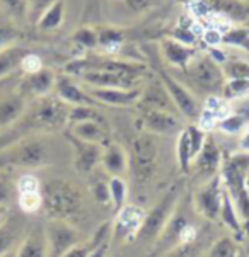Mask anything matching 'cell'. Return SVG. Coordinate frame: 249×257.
Segmentation results:
<instances>
[{
    "mask_svg": "<svg viewBox=\"0 0 249 257\" xmlns=\"http://www.w3.org/2000/svg\"><path fill=\"white\" fill-rule=\"evenodd\" d=\"M249 174V154L227 155L220 169V177L230 199L237 208L241 220L246 228H249V194L246 189V177Z\"/></svg>",
    "mask_w": 249,
    "mask_h": 257,
    "instance_id": "obj_1",
    "label": "cell"
},
{
    "mask_svg": "<svg viewBox=\"0 0 249 257\" xmlns=\"http://www.w3.org/2000/svg\"><path fill=\"white\" fill-rule=\"evenodd\" d=\"M43 210L50 218L70 221L82 211V193L65 179H51L43 184Z\"/></svg>",
    "mask_w": 249,
    "mask_h": 257,
    "instance_id": "obj_2",
    "label": "cell"
},
{
    "mask_svg": "<svg viewBox=\"0 0 249 257\" xmlns=\"http://www.w3.org/2000/svg\"><path fill=\"white\" fill-rule=\"evenodd\" d=\"M179 201H181V186L173 184L160 196L159 201L152 206V210L145 213V218H143L140 230H138L137 240L147 243V245H154L159 235L165 228V225L169 223V220L176 213Z\"/></svg>",
    "mask_w": 249,
    "mask_h": 257,
    "instance_id": "obj_3",
    "label": "cell"
},
{
    "mask_svg": "<svg viewBox=\"0 0 249 257\" xmlns=\"http://www.w3.org/2000/svg\"><path fill=\"white\" fill-rule=\"evenodd\" d=\"M48 160L46 143L39 138H21L0 150V171L7 169H39Z\"/></svg>",
    "mask_w": 249,
    "mask_h": 257,
    "instance_id": "obj_4",
    "label": "cell"
},
{
    "mask_svg": "<svg viewBox=\"0 0 249 257\" xmlns=\"http://www.w3.org/2000/svg\"><path fill=\"white\" fill-rule=\"evenodd\" d=\"M157 159H159V143L155 140V135L142 133L132 142L130 147L128 172L133 176L137 182H148L154 177L157 171Z\"/></svg>",
    "mask_w": 249,
    "mask_h": 257,
    "instance_id": "obj_5",
    "label": "cell"
},
{
    "mask_svg": "<svg viewBox=\"0 0 249 257\" xmlns=\"http://www.w3.org/2000/svg\"><path fill=\"white\" fill-rule=\"evenodd\" d=\"M183 72H185L186 80L191 82L196 92L207 94L208 97L220 95L225 77L222 73L220 65L208 55H198Z\"/></svg>",
    "mask_w": 249,
    "mask_h": 257,
    "instance_id": "obj_6",
    "label": "cell"
},
{
    "mask_svg": "<svg viewBox=\"0 0 249 257\" xmlns=\"http://www.w3.org/2000/svg\"><path fill=\"white\" fill-rule=\"evenodd\" d=\"M84 70H108L142 78L147 73V65L132 62V60L115 58L113 55H86L67 65V72L70 75H78Z\"/></svg>",
    "mask_w": 249,
    "mask_h": 257,
    "instance_id": "obj_7",
    "label": "cell"
},
{
    "mask_svg": "<svg viewBox=\"0 0 249 257\" xmlns=\"http://www.w3.org/2000/svg\"><path fill=\"white\" fill-rule=\"evenodd\" d=\"M191 14L196 19L218 16L232 24H246L249 21V4L242 0H193Z\"/></svg>",
    "mask_w": 249,
    "mask_h": 257,
    "instance_id": "obj_8",
    "label": "cell"
},
{
    "mask_svg": "<svg viewBox=\"0 0 249 257\" xmlns=\"http://www.w3.org/2000/svg\"><path fill=\"white\" fill-rule=\"evenodd\" d=\"M224 182H222L220 172L217 176L210 177L203 182L202 186L196 189L193 196V204L195 210L203 216V218L217 221L218 215H220L222 208V199H224Z\"/></svg>",
    "mask_w": 249,
    "mask_h": 257,
    "instance_id": "obj_9",
    "label": "cell"
},
{
    "mask_svg": "<svg viewBox=\"0 0 249 257\" xmlns=\"http://www.w3.org/2000/svg\"><path fill=\"white\" fill-rule=\"evenodd\" d=\"M155 72H157V77L162 80L164 87L168 89L174 106L178 107L179 114L185 116L186 119H190V121L198 119V114H200V111H202V107H200V104L196 101L193 92H191L185 84H181L176 77L171 75L168 70H164L162 67H157Z\"/></svg>",
    "mask_w": 249,
    "mask_h": 257,
    "instance_id": "obj_10",
    "label": "cell"
},
{
    "mask_svg": "<svg viewBox=\"0 0 249 257\" xmlns=\"http://www.w3.org/2000/svg\"><path fill=\"white\" fill-rule=\"evenodd\" d=\"M46 242H48V257H62L72 247L80 243V233L70 221L50 218L45 226Z\"/></svg>",
    "mask_w": 249,
    "mask_h": 257,
    "instance_id": "obj_11",
    "label": "cell"
},
{
    "mask_svg": "<svg viewBox=\"0 0 249 257\" xmlns=\"http://www.w3.org/2000/svg\"><path fill=\"white\" fill-rule=\"evenodd\" d=\"M145 218V211L135 204H125L121 210L116 211V218L113 221V235L111 238L120 242H133L137 240L138 230Z\"/></svg>",
    "mask_w": 249,
    "mask_h": 257,
    "instance_id": "obj_12",
    "label": "cell"
},
{
    "mask_svg": "<svg viewBox=\"0 0 249 257\" xmlns=\"http://www.w3.org/2000/svg\"><path fill=\"white\" fill-rule=\"evenodd\" d=\"M224 164V154L222 148L218 147L215 138L212 135H207L202 150L198 152V155L195 157L193 165H191V172H195L196 176H202L205 179L217 176Z\"/></svg>",
    "mask_w": 249,
    "mask_h": 257,
    "instance_id": "obj_13",
    "label": "cell"
},
{
    "mask_svg": "<svg viewBox=\"0 0 249 257\" xmlns=\"http://www.w3.org/2000/svg\"><path fill=\"white\" fill-rule=\"evenodd\" d=\"M67 140L73 148V167L78 174H91L98 165H101L104 147L80 140V138L73 137L70 132L67 133Z\"/></svg>",
    "mask_w": 249,
    "mask_h": 257,
    "instance_id": "obj_14",
    "label": "cell"
},
{
    "mask_svg": "<svg viewBox=\"0 0 249 257\" xmlns=\"http://www.w3.org/2000/svg\"><path fill=\"white\" fill-rule=\"evenodd\" d=\"M137 106L140 111L154 109V111H168V112H174V114H179L178 107L174 106L171 95H169L168 89L164 87L162 80H160L159 77L152 78V80L143 87Z\"/></svg>",
    "mask_w": 249,
    "mask_h": 257,
    "instance_id": "obj_15",
    "label": "cell"
},
{
    "mask_svg": "<svg viewBox=\"0 0 249 257\" xmlns=\"http://www.w3.org/2000/svg\"><path fill=\"white\" fill-rule=\"evenodd\" d=\"M84 89L98 104H106V106H115V107L135 106L138 102V97H140L142 92L140 87H135V89H116V87L101 89V87L84 85Z\"/></svg>",
    "mask_w": 249,
    "mask_h": 257,
    "instance_id": "obj_16",
    "label": "cell"
},
{
    "mask_svg": "<svg viewBox=\"0 0 249 257\" xmlns=\"http://www.w3.org/2000/svg\"><path fill=\"white\" fill-rule=\"evenodd\" d=\"M78 78L87 87H101V89H135L137 82H142V78L125 75V73L108 72V70H84L78 73Z\"/></svg>",
    "mask_w": 249,
    "mask_h": 257,
    "instance_id": "obj_17",
    "label": "cell"
},
{
    "mask_svg": "<svg viewBox=\"0 0 249 257\" xmlns=\"http://www.w3.org/2000/svg\"><path fill=\"white\" fill-rule=\"evenodd\" d=\"M159 55L162 56V60L168 65L185 70L188 65L198 56V50L195 46L183 45V43L176 41V39L165 36L159 41Z\"/></svg>",
    "mask_w": 249,
    "mask_h": 257,
    "instance_id": "obj_18",
    "label": "cell"
},
{
    "mask_svg": "<svg viewBox=\"0 0 249 257\" xmlns=\"http://www.w3.org/2000/svg\"><path fill=\"white\" fill-rule=\"evenodd\" d=\"M53 92L56 94V97L62 99L68 106H98V102L86 92L84 85L77 84L67 73L56 75Z\"/></svg>",
    "mask_w": 249,
    "mask_h": 257,
    "instance_id": "obj_19",
    "label": "cell"
},
{
    "mask_svg": "<svg viewBox=\"0 0 249 257\" xmlns=\"http://www.w3.org/2000/svg\"><path fill=\"white\" fill-rule=\"evenodd\" d=\"M55 80H56V73L51 68L43 67L41 70L34 72V73H26L24 78L21 80L19 90L21 94L26 97H41V95H48L53 92L55 89Z\"/></svg>",
    "mask_w": 249,
    "mask_h": 257,
    "instance_id": "obj_20",
    "label": "cell"
},
{
    "mask_svg": "<svg viewBox=\"0 0 249 257\" xmlns=\"http://www.w3.org/2000/svg\"><path fill=\"white\" fill-rule=\"evenodd\" d=\"M140 123L143 132L150 133V135H171L174 132H178L179 128V114L168 111H154V109H142L140 111Z\"/></svg>",
    "mask_w": 249,
    "mask_h": 257,
    "instance_id": "obj_21",
    "label": "cell"
},
{
    "mask_svg": "<svg viewBox=\"0 0 249 257\" xmlns=\"http://www.w3.org/2000/svg\"><path fill=\"white\" fill-rule=\"evenodd\" d=\"M29 104V99L16 90V92L0 97V130H9L14 126L19 117L24 114L26 107Z\"/></svg>",
    "mask_w": 249,
    "mask_h": 257,
    "instance_id": "obj_22",
    "label": "cell"
},
{
    "mask_svg": "<svg viewBox=\"0 0 249 257\" xmlns=\"http://www.w3.org/2000/svg\"><path fill=\"white\" fill-rule=\"evenodd\" d=\"M16 257H48V242L43 226H34L21 238Z\"/></svg>",
    "mask_w": 249,
    "mask_h": 257,
    "instance_id": "obj_23",
    "label": "cell"
},
{
    "mask_svg": "<svg viewBox=\"0 0 249 257\" xmlns=\"http://www.w3.org/2000/svg\"><path fill=\"white\" fill-rule=\"evenodd\" d=\"M101 165L109 176L125 177V174L128 172V169H130L128 154H126V150L123 147L116 145V143H108V145L103 148Z\"/></svg>",
    "mask_w": 249,
    "mask_h": 257,
    "instance_id": "obj_24",
    "label": "cell"
},
{
    "mask_svg": "<svg viewBox=\"0 0 249 257\" xmlns=\"http://www.w3.org/2000/svg\"><path fill=\"white\" fill-rule=\"evenodd\" d=\"M70 126V133L73 137L80 138L84 142L98 143L101 147H106L109 142L108 137V124L99 123V121H82V123H73Z\"/></svg>",
    "mask_w": 249,
    "mask_h": 257,
    "instance_id": "obj_25",
    "label": "cell"
},
{
    "mask_svg": "<svg viewBox=\"0 0 249 257\" xmlns=\"http://www.w3.org/2000/svg\"><path fill=\"white\" fill-rule=\"evenodd\" d=\"M218 220L232 232L235 238H242L244 232H246V226H244L241 215H239L237 208H235L234 201L230 199V196L227 194V191H224V199H222V208H220Z\"/></svg>",
    "mask_w": 249,
    "mask_h": 257,
    "instance_id": "obj_26",
    "label": "cell"
},
{
    "mask_svg": "<svg viewBox=\"0 0 249 257\" xmlns=\"http://www.w3.org/2000/svg\"><path fill=\"white\" fill-rule=\"evenodd\" d=\"M125 43V33L115 26L98 28V48L106 55H116Z\"/></svg>",
    "mask_w": 249,
    "mask_h": 257,
    "instance_id": "obj_27",
    "label": "cell"
},
{
    "mask_svg": "<svg viewBox=\"0 0 249 257\" xmlns=\"http://www.w3.org/2000/svg\"><path fill=\"white\" fill-rule=\"evenodd\" d=\"M195 160V154H193V147H191L190 142V135H188V130L183 128L179 130L178 138H176V162H178V169L183 176H188L191 172V165H193Z\"/></svg>",
    "mask_w": 249,
    "mask_h": 257,
    "instance_id": "obj_28",
    "label": "cell"
},
{
    "mask_svg": "<svg viewBox=\"0 0 249 257\" xmlns=\"http://www.w3.org/2000/svg\"><path fill=\"white\" fill-rule=\"evenodd\" d=\"M28 53L29 51L19 45H12L0 50V80L14 73L21 67V60Z\"/></svg>",
    "mask_w": 249,
    "mask_h": 257,
    "instance_id": "obj_29",
    "label": "cell"
},
{
    "mask_svg": "<svg viewBox=\"0 0 249 257\" xmlns=\"http://www.w3.org/2000/svg\"><path fill=\"white\" fill-rule=\"evenodd\" d=\"M63 21H65V0H56L53 6L39 17L36 26L41 29V31L51 33V31H56V29L62 28Z\"/></svg>",
    "mask_w": 249,
    "mask_h": 257,
    "instance_id": "obj_30",
    "label": "cell"
},
{
    "mask_svg": "<svg viewBox=\"0 0 249 257\" xmlns=\"http://www.w3.org/2000/svg\"><path fill=\"white\" fill-rule=\"evenodd\" d=\"M222 45L249 51V31H247L246 24L232 26L230 29H227V31L222 34L220 46Z\"/></svg>",
    "mask_w": 249,
    "mask_h": 257,
    "instance_id": "obj_31",
    "label": "cell"
},
{
    "mask_svg": "<svg viewBox=\"0 0 249 257\" xmlns=\"http://www.w3.org/2000/svg\"><path fill=\"white\" fill-rule=\"evenodd\" d=\"M247 124H249V119L246 114H241V112H229V114L218 121L215 130H218V132L224 135L232 137V135H241Z\"/></svg>",
    "mask_w": 249,
    "mask_h": 257,
    "instance_id": "obj_32",
    "label": "cell"
},
{
    "mask_svg": "<svg viewBox=\"0 0 249 257\" xmlns=\"http://www.w3.org/2000/svg\"><path fill=\"white\" fill-rule=\"evenodd\" d=\"M249 95V78H230L225 80L220 90V97L224 101H237Z\"/></svg>",
    "mask_w": 249,
    "mask_h": 257,
    "instance_id": "obj_33",
    "label": "cell"
},
{
    "mask_svg": "<svg viewBox=\"0 0 249 257\" xmlns=\"http://www.w3.org/2000/svg\"><path fill=\"white\" fill-rule=\"evenodd\" d=\"M108 187H109V199H111L115 211L121 210L126 204V198H128V184H126V181L123 177L109 176Z\"/></svg>",
    "mask_w": 249,
    "mask_h": 257,
    "instance_id": "obj_34",
    "label": "cell"
},
{
    "mask_svg": "<svg viewBox=\"0 0 249 257\" xmlns=\"http://www.w3.org/2000/svg\"><path fill=\"white\" fill-rule=\"evenodd\" d=\"M43 191V189H41ZM41 191H26V193H16L17 206L26 215H34V213L43 210V193Z\"/></svg>",
    "mask_w": 249,
    "mask_h": 257,
    "instance_id": "obj_35",
    "label": "cell"
},
{
    "mask_svg": "<svg viewBox=\"0 0 249 257\" xmlns=\"http://www.w3.org/2000/svg\"><path fill=\"white\" fill-rule=\"evenodd\" d=\"M239 245H237V240L229 235L225 237L218 238L212 243L210 250L207 252L205 257H237L239 255Z\"/></svg>",
    "mask_w": 249,
    "mask_h": 257,
    "instance_id": "obj_36",
    "label": "cell"
},
{
    "mask_svg": "<svg viewBox=\"0 0 249 257\" xmlns=\"http://www.w3.org/2000/svg\"><path fill=\"white\" fill-rule=\"evenodd\" d=\"M82 121H99L106 124V119L96 106H70L68 111V124L82 123Z\"/></svg>",
    "mask_w": 249,
    "mask_h": 257,
    "instance_id": "obj_37",
    "label": "cell"
},
{
    "mask_svg": "<svg viewBox=\"0 0 249 257\" xmlns=\"http://www.w3.org/2000/svg\"><path fill=\"white\" fill-rule=\"evenodd\" d=\"M21 228L9 223V220L0 226V255L7 254V252L14 250L21 242L19 237Z\"/></svg>",
    "mask_w": 249,
    "mask_h": 257,
    "instance_id": "obj_38",
    "label": "cell"
},
{
    "mask_svg": "<svg viewBox=\"0 0 249 257\" xmlns=\"http://www.w3.org/2000/svg\"><path fill=\"white\" fill-rule=\"evenodd\" d=\"M225 80L230 78H249V62L242 58H227L220 65Z\"/></svg>",
    "mask_w": 249,
    "mask_h": 257,
    "instance_id": "obj_39",
    "label": "cell"
},
{
    "mask_svg": "<svg viewBox=\"0 0 249 257\" xmlns=\"http://www.w3.org/2000/svg\"><path fill=\"white\" fill-rule=\"evenodd\" d=\"M195 21H191V23L188 24H183L179 23L178 26H174L171 29V33H169V38L176 39V41L183 43V45H190V46H195L196 41L200 39V34L198 31H195Z\"/></svg>",
    "mask_w": 249,
    "mask_h": 257,
    "instance_id": "obj_40",
    "label": "cell"
},
{
    "mask_svg": "<svg viewBox=\"0 0 249 257\" xmlns=\"http://www.w3.org/2000/svg\"><path fill=\"white\" fill-rule=\"evenodd\" d=\"M72 41L75 43L78 48H82V50L93 51L98 48V29L91 28V26L78 28L72 34Z\"/></svg>",
    "mask_w": 249,
    "mask_h": 257,
    "instance_id": "obj_41",
    "label": "cell"
},
{
    "mask_svg": "<svg viewBox=\"0 0 249 257\" xmlns=\"http://www.w3.org/2000/svg\"><path fill=\"white\" fill-rule=\"evenodd\" d=\"M14 23H26L28 21V0H0Z\"/></svg>",
    "mask_w": 249,
    "mask_h": 257,
    "instance_id": "obj_42",
    "label": "cell"
},
{
    "mask_svg": "<svg viewBox=\"0 0 249 257\" xmlns=\"http://www.w3.org/2000/svg\"><path fill=\"white\" fill-rule=\"evenodd\" d=\"M200 252H202V243L198 240H191L178 243L160 257H198Z\"/></svg>",
    "mask_w": 249,
    "mask_h": 257,
    "instance_id": "obj_43",
    "label": "cell"
},
{
    "mask_svg": "<svg viewBox=\"0 0 249 257\" xmlns=\"http://www.w3.org/2000/svg\"><path fill=\"white\" fill-rule=\"evenodd\" d=\"M23 38V33L16 24H0V50L16 45Z\"/></svg>",
    "mask_w": 249,
    "mask_h": 257,
    "instance_id": "obj_44",
    "label": "cell"
},
{
    "mask_svg": "<svg viewBox=\"0 0 249 257\" xmlns=\"http://www.w3.org/2000/svg\"><path fill=\"white\" fill-rule=\"evenodd\" d=\"M16 196V182L9 177L7 171H0V204L7 206Z\"/></svg>",
    "mask_w": 249,
    "mask_h": 257,
    "instance_id": "obj_45",
    "label": "cell"
},
{
    "mask_svg": "<svg viewBox=\"0 0 249 257\" xmlns=\"http://www.w3.org/2000/svg\"><path fill=\"white\" fill-rule=\"evenodd\" d=\"M56 0H28V21L36 24L45 12L50 9Z\"/></svg>",
    "mask_w": 249,
    "mask_h": 257,
    "instance_id": "obj_46",
    "label": "cell"
},
{
    "mask_svg": "<svg viewBox=\"0 0 249 257\" xmlns=\"http://www.w3.org/2000/svg\"><path fill=\"white\" fill-rule=\"evenodd\" d=\"M91 193H93L94 199L103 206H108L111 204V199H109V187H108V181L103 179H96L93 184H91Z\"/></svg>",
    "mask_w": 249,
    "mask_h": 257,
    "instance_id": "obj_47",
    "label": "cell"
},
{
    "mask_svg": "<svg viewBox=\"0 0 249 257\" xmlns=\"http://www.w3.org/2000/svg\"><path fill=\"white\" fill-rule=\"evenodd\" d=\"M43 67H45V65H43L41 56L29 51V53L26 55L23 60H21V67L19 68L24 72V75H26V73H34V72L41 70Z\"/></svg>",
    "mask_w": 249,
    "mask_h": 257,
    "instance_id": "obj_48",
    "label": "cell"
},
{
    "mask_svg": "<svg viewBox=\"0 0 249 257\" xmlns=\"http://www.w3.org/2000/svg\"><path fill=\"white\" fill-rule=\"evenodd\" d=\"M123 2L132 14H143L148 9L154 7L155 0H123Z\"/></svg>",
    "mask_w": 249,
    "mask_h": 257,
    "instance_id": "obj_49",
    "label": "cell"
},
{
    "mask_svg": "<svg viewBox=\"0 0 249 257\" xmlns=\"http://www.w3.org/2000/svg\"><path fill=\"white\" fill-rule=\"evenodd\" d=\"M94 249H98V247H94L89 240L86 243L80 242V243H77L75 247H72V249L68 250L67 254H63L62 257H87Z\"/></svg>",
    "mask_w": 249,
    "mask_h": 257,
    "instance_id": "obj_50",
    "label": "cell"
},
{
    "mask_svg": "<svg viewBox=\"0 0 249 257\" xmlns=\"http://www.w3.org/2000/svg\"><path fill=\"white\" fill-rule=\"evenodd\" d=\"M237 152H242V154H249V124L246 126V128H244V132L239 135Z\"/></svg>",
    "mask_w": 249,
    "mask_h": 257,
    "instance_id": "obj_51",
    "label": "cell"
},
{
    "mask_svg": "<svg viewBox=\"0 0 249 257\" xmlns=\"http://www.w3.org/2000/svg\"><path fill=\"white\" fill-rule=\"evenodd\" d=\"M108 249H109V243H104V245L98 247V249H94L87 257H106Z\"/></svg>",
    "mask_w": 249,
    "mask_h": 257,
    "instance_id": "obj_52",
    "label": "cell"
},
{
    "mask_svg": "<svg viewBox=\"0 0 249 257\" xmlns=\"http://www.w3.org/2000/svg\"><path fill=\"white\" fill-rule=\"evenodd\" d=\"M9 220V208L0 204V226H2Z\"/></svg>",
    "mask_w": 249,
    "mask_h": 257,
    "instance_id": "obj_53",
    "label": "cell"
},
{
    "mask_svg": "<svg viewBox=\"0 0 249 257\" xmlns=\"http://www.w3.org/2000/svg\"><path fill=\"white\" fill-rule=\"evenodd\" d=\"M16 249H17V247H16ZM16 249L11 250V252H7V254H4V255H0V257H16Z\"/></svg>",
    "mask_w": 249,
    "mask_h": 257,
    "instance_id": "obj_54",
    "label": "cell"
},
{
    "mask_svg": "<svg viewBox=\"0 0 249 257\" xmlns=\"http://www.w3.org/2000/svg\"><path fill=\"white\" fill-rule=\"evenodd\" d=\"M246 189H247V194H249V174H247V177H246Z\"/></svg>",
    "mask_w": 249,
    "mask_h": 257,
    "instance_id": "obj_55",
    "label": "cell"
},
{
    "mask_svg": "<svg viewBox=\"0 0 249 257\" xmlns=\"http://www.w3.org/2000/svg\"><path fill=\"white\" fill-rule=\"evenodd\" d=\"M237 257H246V254H244V252L241 250V252H239V255Z\"/></svg>",
    "mask_w": 249,
    "mask_h": 257,
    "instance_id": "obj_56",
    "label": "cell"
},
{
    "mask_svg": "<svg viewBox=\"0 0 249 257\" xmlns=\"http://www.w3.org/2000/svg\"><path fill=\"white\" fill-rule=\"evenodd\" d=\"M242 2H246V4H249V0H242Z\"/></svg>",
    "mask_w": 249,
    "mask_h": 257,
    "instance_id": "obj_57",
    "label": "cell"
},
{
    "mask_svg": "<svg viewBox=\"0 0 249 257\" xmlns=\"http://www.w3.org/2000/svg\"><path fill=\"white\" fill-rule=\"evenodd\" d=\"M190 2H193V0H190Z\"/></svg>",
    "mask_w": 249,
    "mask_h": 257,
    "instance_id": "obj_58",
    "label": "cell"
}]
</instances>
